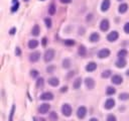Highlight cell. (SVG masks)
<instances>
[{
    "instance_id": "ab89813d",
    "label": "cell",
    "mask_w": 129,
    "mask_h": 121,
    "mask_svg": "<svg viewBox=\"0 0 129 121\" xmlns=\"http://www.w3.org/2000/svg\"><path fill=\"white\" fill-rule=\"evenodd\" d=\"M61 3H63V4H70L71 2H72V0H59Z\"/></svg>"
},
{
    "instance_id": "4dcf8cb0",
    "label": "cell",
    "mask_w": 129,
    "mask_h": 121,
    "mask_svg": "<svg viewBox=\"0 0 129 121\" xmlns=\"http://www.w3.org/2000/svg\"><path fill=\"white\" fill-rule=\"evenodd\" d=\"M44 23H45V26H46L47 28H51L52 23H51V19H50V18L46 17V18L44 19Z\"/></svg>"
},
{
    "instance_id": "7bdbcfd3",
    "label": "cell",
    "mask_w": 129,
    "mask_h": 121,
    "mask_svg": "<svg viewBox=\"0 0 129 121\" xmlns=\"http://www.w3.org/2000/svg\"><path fill=\"white\" fill-rule=\"evenodd\" d=\"M67 90H68V87L66 86V87H62V88L60 89V92H66Z\"/></svg>"
},
{
    "instance_id": "8992f818",
    "label": "cell",
    "mask_w": 129,
    "mask_h": 121,
    "mask_svg": "<svg viewBox=\"0 0 129 121\" xmlns=\"http://www.w3.org/2000/svg\"><path fill=\"white\" fill-rule=\"evenodd\" d=\"M109 27H110V22H109V20L108 19H102V21L100 22V29L102 30V31H107L108 29H109Z\"/></svg>"
},
{
    "instance_id": "52a82bcc",
    "label": "cell",
    "mask_w": 129,
    "mask_h": 121,
    "mask_svg": "<svg viewBox=\"0 0 129 121\" xmlns=\"http://www.w3.org/2000/svg\"><path fill=\"white\" fill-rule=\"evenodd\" d=\"M50 109V105L47 104V103H44V104H41L39 107H38V112L40 114H45L48 112V110Z\"/></svg>"
},
{
    "instance_id": "f6af8a7d",
    "label": "cell",
    "mask_w": 129,
    "mask_h": 121,
    "mask_svg": "<svg viewBox=\"0 0 129 121\" xmlns=\"http://www.w3.org/2000/svg\"><path fill=\"white\" fill-rule=\"evenodd\" d=\"M126 75L129 77V70H128V71H126Z\"/></svg>"
},
{
    "instance_id": "c3c4849f",
    "label": "cell",
    "mask_w": 129,
    "mask_h": 121,
    "mask_svg": "<svg viewBox=\"0 0 129 121\" xmlns=\"http://www.w3.org/2000/svg\"><path fill=\"white\" fill-rule=\"evenodd\" d=\"M117 1H122V0H117Z\"/></svg>"
},
{
    "instance_id": "f1b7e54d",
    "label": "cell",
    "mask_w": 129,
    "mask_h": 121,
    "mask_svg": "<svg viewBox=\"0 0 129 121\" xmlns=\"http://www.w3.org/2000/svg\"><path fill=\"white\" fill-rule=\"evenodd\" d=\"M117 55H118V57H123V58H124V57L127 55V50H126V49H120V50L118 51Z\"/></svg>"
},
{
    "instance_id": "7a4b0ae2",
    "label": "cell",
    "mask_w": 129,
    "mask_h": 121,
    "mask_svg": "<svg viewBox=\"0 0 129 121\" xmlns=\"http://www.w3.org/2000/svg\"><path fill=\"white\" fill-rule=\"evenodd\" d=\"M118 38H119V33H118L116 30L111 31V32L107 35V40L110 41V42H114V41H116Z\"/></svg>"
},
{
    "instance_id": "bcb514c9",
    "label": "cell",
    "mask_w": 129,
    "mask_h": 121,
    "mask_svg": "<svg viewBox=\"0 0 129 121\" xmlns=\"http://www.w3.org/2000/svg\"><path fill=\"white\" fill-rule=\"evenodd\" d=\"M39 121H44V120H43L42 118H40V119H39Z\"/></svg>"
},
{
    "instance_id": "8d00e7d4",
    "label": "cell",
    "mask_w": 129,
    "mask_h": 121,
    "mask_svg": "<svg viewBox=\"0 0 129 121\" xmlns=\"http://www.w3.org/2000/svg\"><path fill=\"white\" fill-rule=\"evenodd\" d=\"M107 121H117V119H116L115 115L110 114V115H108V117H107Z\"/></svg>"
},
{
    "instance_id": "484cf974",
    "label": "cell",
    "mask_w": 129,
    "mask_h": 121,
    "mask_svg": "<svg viewBox=\"0 0 129 121\" xmlns=\"http://www.w3.org/2000/svg\"><path fill=\"white\" fill-rule=\"evenodd\" d=\"M71 67V60L69 58H64L62 60V68L63 69H70Z\"/></svg>"
},
{
    "instance_id": "277c9868",
    "label": "cell",
    "mask_w": 129,
    "mask_h": 121,
    "mask_svg": "<svg viewBox=\"0 0 129 121\" xmlns=\"http://www.w3.org/2000/svg\"><path fill=\"white\" fill-rule=\"evenodd\" d=\"M61 112H62V114H63L64 116L70 117L71 114H72V107H71V105H69V104H63L62 107H61Z\"/></svg>"
},
{
    "instance_id": "3957f363",
    "label": "cell",
    "mask_w": 129,
    "mask_h": 121,
    "mask_svg": "<svg viewBox=\"0 0 129 121\" xmlns=\"http://www.w3.org/2000/svg\"><path fill=\"white\" fill-rule=\"evenodd\" d=\"M110 49L109 48H102L98 51V57L99 58H106L110 55Z\"/></svg>"
},
{
    "instance_id": "d4e9b609",
    "label": "cell",
    "mask_w": 129,
    "mask_h": 121,
    "mask_svg": "<svg viewBox=\"0 0 129 121\" xmlns=\"http://www.w3.org/2000/svg\"><path fill=\"white\" fill-rule=\"evenodd\" d=\"M63 44L64 45H67V46H73V45H75V43H76V41L74 40V39H63Z\"/></svg>"
},
{
    "instance_id": "d590c367",
    "label": "cell",
    "mask_w": 129,
    "mask_h": 121,
    "mask_svg": "<svg viewBox=\"0 0 129 121\" xmlns=\"http://www.w3.org/2000/svg\"><path fill=\"white\" fill-rule=\"evenodd\" d=\"M123 29H124V32H125V33L129 34V22H126V23L124 24Z\"/></svg>"
},
{
    "instance_id": "7402d4cb",
    "label": "cell",
    "mask_w": 129,
    "mask_h": 121,
    "mask_svg": "<svg viewBox=\"0 0 129 121\" xmlns=\"http://www.w3.org/2000/svg\"><path fill=\"white\" fill-rule=\"evenodd\" d=\"M81 85H82V78H77L73 84V87H74V89H79L81 87Z\"/></svg>"
},
{
    "instance_id": "ac0fdd59",
    "label": "cell",
    "mask_w": 129,
    "mask_h": 121,
    "mask_svg": "<svg viewBox=\"0 0 129 121\" xmlns=\"http://www.w3.org/2000/svg\"><path fill=\"white\" fill-rule=\"evenodd\" d=\"M38 44H39V42H38L36 39H30V40L28 41V47H29L30 49L36 48V47L38 46Z\"/></svg>"
},
{
    "instance_id": "5b68a950",
    "label": "cell",
    "mask_w": 129,
    "mask_h": 121,
    "mask_svg": "<svg viewBox=\"0 0 129 121\" xmlns=\"http://www.w3.org/2000/svg\"><path fill=\"white\" fill-rule=\"evenodd\" d=\"M39 57H40V52H39V51H33V52H31V53L29 54L28 59H29V62H31V63H36V62L39 59Z\"/></svg>"
},
{
    "instance_id": "d6a6232c",
    "label": "cell",
    "mask_w": 129,
    "mask_h": 121,
    "mask_svg": "<svg viewBox=\"0 0 129 121\" xmlns=\"http://www.w3.org/2000/svg\"><path fill=\"white\" fill-rule=\"evenodd\" d=\"M30 76H31V78H37L39 76V73L36 70H31L30 71Z\"/></svg>"
},
{
    "instance_id": "e0dca14e",
    "label": "cell",
    "mask_w": 129,
    "mask_h": 121,
    "mask_svg": "<svg viewBox=\"0 0 129 121\" xmlns=\"http://www.w3.org/2000/svg\"><path fill=\"white\" fill-rule=\"evenodd\" d=\"M89 39H90L91 42H97L100 39V34L98 32H92L90 37H89Z\"/></svg>"
},
{
    "instance_id": "74e56055",
    "label": "cell",
    "mask_w": 129,
    "mask_h": 121,
    "mask_svg": "<svg viewBox=\"0 0 129 121\" xmlns=\"http://www.w3.org/2000/svg\"><path fill=\"white\" fill-rule=\"evenodd\" d=\"M54 71V67L53 66H50V67H47L46 68V72L47 73H52Z\"/></svg>"
},
{
    "instance_id": "83f0119b",
    "label": "cell",
    "mask_w": 129,
    "mask_h": 121,
    "mask_svg": "<svg viewBox=\"0 0 129 121\" xmlns=\"http://www.w3.org/2000/svg\"><path fill=\"white\" fill-rule=\"evenodd\" d=\"M119 99H120L121 101H126V100L129 99V94H128V93H121V94L119 95Z\"/></svg>"
},
{
    "instance_id": "4316f807",
    "label": "cell",
    "mask_w": 129,
    "mask_h": 121,
    "mask_svg": "<svg viewBox=\"0 0 129 121\" xmlns=\"http://www.w3.org/2000/svg\"><path fill=\"white\" fill-rule=\"evenodd\" d=\"M43 83H44L43 78H42V77L38 78L37 81H36V87H37V88H42V87H43Z\"/></svg>"
},
{
    "instance_id": "7dc6e473",
    "label": "cell",
    "mask_w": 129,
    "mask_h": 121,
    "mask_svg": "<svg viewBox=\"0 0 129 121\" xmlns=\"http://www.w3.org/2000/svg\"><path fill=\"white\" fill-rule=\"evenodd\" d=\"M23 1H25V2H26V1H28V0H23Z\"/></svg>"
},
{
    "instance_id": "ba28073f",
    "label": "cell",
    "mask_w": 129,
    "mask_h": 121,
    "mask_svg": "<svg viewBox=\"0 0 129 121\" xmlns=\"http://www.w3.org/2000/svg\"><path fill=\"white\" fill-rule=\"evenodd\" d=\"M87 114V108L85 106H81L79 107L78 111H77V116L80 118V119H83Z\"/></svg>"
},
{
    "instance_id": "cb8c5ba5",
    "label": "cell",
    "mask_w": 129,
    "mask_h": 121,
    "mask_svg": "<svg viewBox=\"0 0 129 121\" xmlns=\"http://www.w3.org/2000/svg\"><path fill=\"white\" fill-rule=\"evenodd\" d=\"M56 11V8H55V5L54 3H51L49 6H48V14L49 15H53Z\"/></svg>"
},
{
    "instance_id": "2e32d148",
    "label": "cell",
    "mask_w": 129,
    "mask_h": 121,
    "mask_svg": "<svg viewBox=\"0 0 129 121\" xmlns=\"http://www.w3.org/2000/svg\"><path fill=\"white\" fill-rule=\"evenodd\" d=\"M96 69H97V64L94 63V62H90L86 66V71L87 72H94Z\"/></svg>"
},
{
    "instance_id": "44dd1931",
    "label": "cell",
    "mask_w": 129,
    "mask_h": 121,
    "mask_svg": "<svg viewBox=\"0 0 129 121\" xmlns=\"http://www.w3.org/2000/svg\"><path fill=\"white\" fill-rule=\"evenodd\" d=\"M78 52H79V55H81V56H85V55L87 54V48H86V46L83 45V44H81V45L79 46Z\"/></svg>"
},
{
    "instance_id": "9c48e42d",
    "label": "cell",
    "mask_w": 129,
    "mask_h": 121,
    "mask_svg": "<svg viewBox=\"0 0 129 121\" xmlns=\"http://www.w3.org/2000/svg\"><path fill=\"white\" fill-rule=\"evenodd\" d=\"M53 99V95L52 93L50 92H45V93H42L40 95V100H43V101H50Z\"/></svg>"
},
{
    "instance_id": "ffe728a7",
    "label": "cell",
    "mask_w": 129,
    "mask_h": 121,
    "mask_svg": "<svg viewBox=\"0 0 129 121\" xmlns=\"http://www.w3.org/2000/svg\"><path fill=\"white\" fill-rule=\"evenodd\" d=\"M31 33H32L33 36H38L39 33H40V27H39V25H37V24L33 25L32 29H31Z\"/></svg>"
},
{
    "instance_id": "4fadbf2b",
    "label": "cell",
    "mask_w": 129,
    "mask_h": 121,
    "mask_svg": "<svg viewBox=\"0 0 129 121\" xmlns=\"http://www.w3.org/2000/svg\"><path fill=\"white\" fill-rule=\"evenodd\" d=\"M110 5H111L110 0H103V2L101 4V11L102 12H106L110 8Z\"/></svg>"
},
{
    "instance_id": "603a6c76",
    "label": "cell",
    "mask_w": 129,
    "mask_h": 121,
    "mask_svg": "<svg viewBox=\"0 0 129 121\" xmlns=\"http://www.w3.org/2000/svg\"><path fill=\"white\" fill-rule=\"evenodd\" d=\"M101 77H102L103 79H107V78H109V77H112V72H111L110 70H105V71L102 72Z\"/></svg>"
},
{
    "instance_id": "9a60e30c",
    "label": "cell",
    "mask_w": 129,
    "mask_h": 121,
    "mask_svg": "<svg viewBox=\"0 0 129 121\" xmlns=\"http://www.w3.org/2000/svg\"><path fill=\"white\" fill-rule=\"evenodd\" d=\"M126 59L125 58H123V57H119L118 58V60H116V67L117 68H119V69H122V68H124L125 66H126Z\"/></svg>"
},
{
    "instance_id": "681fc988",
    "label": "cell",
    "mask_w": 129,
    "mask_h": 121,
    "mask_svg": "<svg viewBox=\"0 0 129 121\" xmlns=\"http://www.w3.org/2000/svg\"><path fill=\"white\" fill-rule=\"evenodd\" d=\"M40 1H43V0H40Z\"/></svg>"
},
{
    "instance_id": "6da1fadb",
    "label": "cell",
    "mask_w": 129,
    "mask_h": 121,
    "mask_svg": "<svg viewBox=\"0 0 129 121\" xmlns=\"http://www.w3.org/2000/svg\"><path fill=\"white\" fill-rule=\"evenodd\" d=\"M53 57H54V49H52V48H48V49L44 52V55H43V59H44V62H46V63L51 62Z\"/></svg>"
},
{
    "instance_id": "d6986e66",
    "label": "cell",
    "mask_w": 129,
    "mask_h": 121,
    "mask_svg": "<svg viewBox=\"0 0 129 121\" xmlns=\"http://www.w3.org/2000/svg\"><path fill=\"white\" fill-rule=\"evenodd\" d=\"M127 9H128V5H127V3H121V4L119 5V7H118V11H119L120 14L125 13V12L127 11Z\"/></svg>"
},
{
    "instance_id": "30bf717a",
    "label": "cell",
    "mask_w": 129,
    "mask_h": 121,
    "mask_svg": "<svg viewBox=\"0 0 129 121\" xmlns=\"http://www.w3.org/2000/svg\"><path fill=\"white\" fill-rule=\"evenodd\" d=\"M111 81H112V83L115 84V85H120V84H122V82H123V78H122L120 75H114V76H112Z\"/></svg>"
},
{
    "instance_id": "60d3db41",
    "label": "cell",
    "mask_w": 129,
    "mask_h": 121,
    "mask_svg": "<svg viewBox=\"0 0 129 121\" xmlns=\"http://www.w3.org/2000/svg\"><path fill=\"white\" fill-rule=\"evenodd\" d=\"M15 31H16V27H12V28H11V30H10V32H9V33H10V34H11V35H13V34H14V33H15Z\"/></svg>"
},
{
    "instance_id": "8fae6325",
    "label": "cell",
    "mask_w": 129,
    "mask_h": 121,
    "mask_svg": "<svg viewBox=\"0 0 129 121\" xmlns=\"http://www.w3.org/2000/svg\"><path fill=\"white\" fill-rule=\"evenodd\" d=\"M85 85L88 89H93L95 87V81L92 79V78H86L85 79Z\"/></svg>"
},
{
    "instance_id": "7c38bea8",
    "label": "cell",
    "mask_w": 129,
    "mask_h": 121,
    "mask_svg": "<svg viewBox=\"0 0 129 121\" xmlns=\"http://www.w3.org/2000/svg\"><path fill=\"white\" fill-rule=\"evenodd\" d=\"M114 106H115V100H114V99L109 98V99L106 100V102H105V108H106L107 110L112 109Z\"/></svg>"
},
{
    "instance_id": "b9f144b4",
    "label": "cell",
    "mask_w": 129,
    "mask_h": 121,
    "mask_svg": "<svg viewBox=\"0 0 129 121\" xmlns=\"http://www.w3.org/2000/svg\"><path fill=\"white\" fill-rule=\"evenodd\" d=\"M46 45V38H42V46H45Z\"/></svg>"
},
{
    "instance_id": "f546056e",
    "label": "cell",
    "mask_w": 129,
    "mask_h": 121,
    "mask_svg": "<svg viewBox=\"0 0 129 121\" xmlns=\"http://www.w3.org/2000/svg\"><path fill=\"white\" fill-rule=\"evenodd\" d=\"M116 93V89L113 88V87H108L107 90H106V94L107 95H114Z\"/></svg>"
},
{
    "instance_id": "f35d334b",
    "label": "cell",
    "mask_w": 129,
    "mask_h": 121,
    "mask_svg": "<svg viewBox=\"0 0 129 121\" xmlns=\"http://www.w3.org/2000/svg\"><path fill=\"white\" fill-rule=\"evenodd\" d=\"M15 54H16V55H18V56L21 54V50H20V48H19L18 46L15 48Z\"/></svg>"
},
{
    "instance_id": "5bb4252c",
    "label": "cell",
    "mask_w": 129,
    "mask_h": 121,
    "mask_svg": "<svg viewBox=\"0 0 129 121\" xmlns=\"http://www.w3.org/2000/svg\"><path fill=\"white\" fill-rule=\"evenodd\" d=\"M47 82H48V84H49L50 86H52V87H56V86L59 85V80H58V78H56V77H51V78H49Z\"/></svg>"
},
{
    "instance_id": "e575fe53",
    "label": "cell",
    "mask_w": 129,
    "mask_h": 121,
    "mask_svg": "<svg viewBox=\"0 0 129 121\" xmlns=\"http://www.w3.org/2000/svg\"><path fill=\"white\" fill-rule=\"evenodd\" d=\"M49 117H50V120H52V121H56L57 120V114L55 113V112H51L50 113V115H49Z\"/></svg>"
},
{
    "instance_id": "ee69618b",
    "label": "cell",
    "mask_w": 129,
    "mask_h": 121,
    "mask_svg": "<svg viewBox=\"0 0 129 121\" xmlns=\"http://www.w3.org/2000/svg\"><path fill=\"white\" fill-rule=\"evenodd\" d=\"M89 121H98V119L97 118H91Z\"/></svg>"
},
{
    "instance_id": "836d02e7",
    "label": "cell",
    "mask_w": 129,
    "mask_h": 121,
    "mask_svg": "<svg viewBox=\"0 0 129 121\" xmlns=\"http://www.w3.org/2000/svg\"><path fill=\"white\" fill-rule=\"evenodd\" d=\"M18 8H19V3H18V2L14 3L13 6L11 7V12H16V11L18 10Z\"/></svg>"
},
{
    "instance_id": "1f68e13d",
    "label": "cell",
    "mask_w": 129,
    "mask_h": 121,
    "mask_svg": "<svg viewBox=\"0 0 129 121\" xmlns=\"http://www.w3.org/2000/svg\"><path fill=\"white\" fill-rule=\"evenodd\" d=\"M14 112H15V106L13 105L11 107V111H10V114H9V121H13V115H14Z\"/></svg>"
}]
</instances>
